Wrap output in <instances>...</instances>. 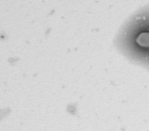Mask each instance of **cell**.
Listing matches in <instances>:
<instances>
[{
	"mask_svg": "<svg viewBox=\"0 0 149 131\" xmlns=\"http://www.w3.org/2000/svg\"><path fill=\"white\" fill-rule=\"evenodd\" d=\"M115 42L128 59L149 69V6L139 10L126 21Z\"/></svg>",
	"mask_w": 149,
	"mask_h": 131,
	"instance_id": "6da1fadb",
	"label": "cell"
},
{
	"mask_svg": "<svg viewBox=\"0 0 149 131\" xmlns=\"http://www.w3.org/2000/svg\"><path fill=\"white\" fill-rule=\"evenodd\" d=\"M67 111L70 113V114H74L76 112V107L74 104H70L68 106L67 108Z\"/></svg>",
	"mask_w": 149,
	"mask_h": 131,
	"instance_id": "7a4b0ae2",
	"label": "cell"
}]
</instances>
